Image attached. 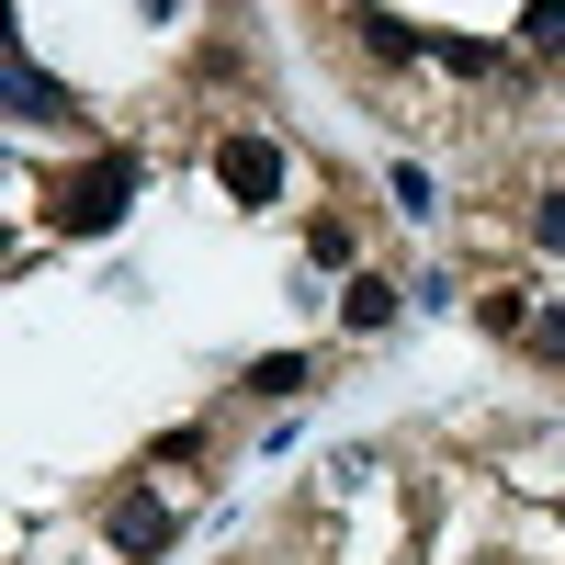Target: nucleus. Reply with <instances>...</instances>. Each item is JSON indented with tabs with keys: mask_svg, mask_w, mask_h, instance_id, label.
<instances>
[{
	"mask_svg": "<svg viewBox=\"0 0 565 565\" xmlns=\"http://www.w3.org/2000/svg\"><path fill=\"white\" fill-rule=\"evenodd\" d=\"M136 193H148V159H136V148L79 159V170L57 181V238H114V226L136 215Z\"/></svg>",
	"mask_w": 565,
	"mask_h": 565,
	"instance_id": "nucleus-1",
	"label": "nucleus"
},
{
	"mask_svg": "<svg viewBox=\"0 0 565 565\" xmlns=\"http://www.w3.org/2000/svg\"><path fill=\"white\" fill-rule=\"evenodd\" d=\"M103 543H114L125 565H159V554L181 543V509L159 498V476H114V498H103Z\"/></svg>",
	"mask_w": 565,
	"mask_h": 565,
	"instance_id": "nucleus-2",
	"label": "nucleus"
},
{
	"mask_svg": "<svg viewBox=\"0 0 565 565\" xmlns=\"http://www.w3.org/2000/svg\"><path fill=\"white\" fill-rule=\"evenodd\" d=\"M215 181H226V204H282V181H295V148H282L271 125H226L215 136Z\"/></svg>",
	"mask_w": 565,
	"mask_h": 565,
	"instance_id": "nucleus-3",
	"label": "nucleus"
},
{
	"mask_svg": "<svg viewBox=\"0 0 565 565\" xmlns=\"http://www.w3.org/2000/svg\"><path fill=\"white\" fill-rule=\"evenodd\" d=\"M79 114H90V103H79V90H68L57 68H45V57H34L23 34H12V125H34V136H57V125H79Z\"/></svg>",
	"mask_w": 565,
	"mask_h": 565,
	"instance_id": "nucleus-4",
	"label": "nucleus"
},
{
	"mask_svg": "<svg viewBox=\"0 0 565 565\" xmlns=\"http://www.w3.org/2000/svg\"><path fill=\"white\" fill-rule=\"evenodd\" d=\"M396 317H407V282H385V271L362 260V271L340 282V328H351V340H385Z\"/></svg>",
	"mask_w": 565,
	"mask_h": 565,
	"instance_id": "nucleus-5",
	"label": "nucleus"
},
{
	"mask_svg": "<svg viewBox=\"0 0 565 565\" xmlns=\"http://www.w3.org/2000/svg\"><path fill=\"white\" fill-rule=\"evenodd\" d=\"M306 385H317V351H260V362L238 373V396H249V407H295Z\"/></svg>",
	"mask_w": 565,
	"mask_h": 565,
	"instance_id": "nucleus-6",
	"label": "nucleus"
},
{
	"mask_svg": "<svg viewBox=\"0 0 565 565\" xmlns=\"http://www.w3.org/2000/svg\"><path fill=\"white\" fill-rule=\"evenodd\" d=\"M351 34H362V57H385V68H407V57H430V34H407L396 12H373V0H351Z\"/></svg>",
	"mask_w": 565,
	"mask_h": 565,
	"instance_id": "nucleus-7",
	"label": "nucleus"
},
{
	"mask_svg": "<svg viewBox=\"0 0 565 565\" xmlns=\"http://www.w3.org/2000/svg\"><path fill=\"white\" fill-rule=\"evenodd\" d=\"M306 260L351 282V271H362V226H351V215H306Z\"/></svg>",
	"mask_w": 565,
	"mask_h": 565,
	"instance_id": "nucleus-8",
	"label": "nucleus"
},
{
	"mask_svg": "<svg viewBox=\"0 0 565 565\" xmlns=\"http://www.w3.org/2000/svg\"><path fill=\"white\" fill-rule=\"evenodd\" d=\"M430 57H441L452 79H509V57H498V45H476V34H430Z\"/></svg>",
	"mask_w": 565,
	"mask_h": 565,
	"instance_id": "nucleus-9",
	"label": "nucleus"
},
{
	"mask_svg": "<svg viewBox=\"0 0 565 565\" xmlns=\"http://www.w3.org/2000/svg\"><path fill=\"white\" fill-rule=\"evenodd\" d=\"M521 57H554L565 68V0H532V12H521Z\"/></svg>",
	"mask_w": 565,
	"mask_h": 565,
	"instance_id": "nucleus-10",
	"label": "nucleus"
},
{
	"mask_svg": "<svg viewBox=\"0 0 565 565\" xmlns=\"http://www.w3.org/2000/svg\"><path fill=\"white\" fill-rule=\"evenodd\" d=\"M476 317L498 328V340H532V295H509V282H487V295H476Z\"/></svg>",
	"mask_w": 565,
	"mask_h": 565,
	"instance_id": "nucleus-11",
	"label": "nucleus"
},
{
	"mask_svg": "<svg viewBox=\"0 0 565 565\" xmlns=\"http://www.w3.org/2000/svg\"><path fill=\"white\" fill-rule=\"evenodd\" d=\"M521 351H532V362H565V295L532 306V340H521Z\"/></svg>",
	"mask_w": 565,
	"mask_h": 565,
	"instance_id": "nucleus-12",
	"label": "nucleus"
},
{
	"mask_svg": "<svg viewBox=\"0 0 565 565\" xmlns=\"http://www.w3.org/2000/svg\"><path fill=\"white\" fill-rule=\"evenodd\" d=\"M532 238H543V249L565 260V193H543V204H532Z\"/></svg>",
	"mask_w": 565,
	"mask_h": 565,
	"instance_id": "nucleus-13",
	"label": "nucleus"
},
{
	"mask_svg": "<svg viewBox=\"0 0 565 565\" xmlns=\"http://www.w3.org/2000/svg\"><path fill=\"white\" fill-rule=\"evenodd\" d=\"M136 12H148V23H170V12H193V0H136Z\"/></svg>",
	"mask_w": 565,
	"mask_h": 565,
	"instance_id": "nucleus-14",
	"label": "nucleus"
}]
</instances>
